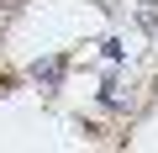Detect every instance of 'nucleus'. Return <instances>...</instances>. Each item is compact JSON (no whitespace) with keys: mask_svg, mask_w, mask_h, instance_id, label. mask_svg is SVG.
<instances>
[{"mask_svg":"<svg viewBox=\"0 0 158 153\" xmlns=\"http://www.w3.org/2000/svg\"><path fill=\"white\" fill-rule=\"evenodd\" d=\"M58 74H63V63H58V58H53V63H37V79H48V85H53Z\"/></svg>","mask_w":158,"mask_h":153,"instance_id":"obj_1","label":"nucleus"}]
</instances>
